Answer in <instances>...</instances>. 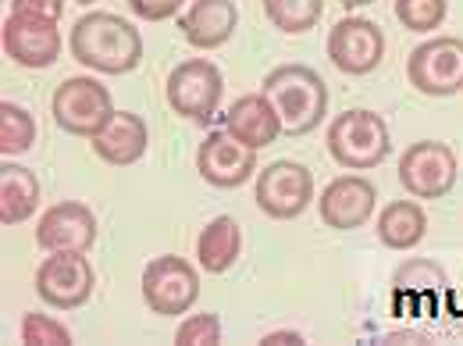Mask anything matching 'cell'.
<instances>
[{"label":"cell","instance_id":"6da1fadb","mask_svg":"<svg viewBox=\"0 0 463 346\" xmlns=\"http://www.w3.org/2000/svg\"><path fill=\"white\" fill-rule=\"evenodd\" d=\"M68 51L90 72L125 75L143 61V36L132 22L111 11H90L71 25Z\"/></svg>","mask_w":463,"mask_h":346},{"label":"cell","instance_id":"7a4b0ae2","mask_svg":"<svg viewBox=\"0 0 463 346\" xmlns=\"http://www.w3.org/2000/svg\"><path fill=\"white\" fill-rule=\"evenodd\" d=\"M260 93L271 101L275 115L282 118L286 136L314 132L328 111V86L310 64H282L268 72Z\"/></svg>","mask_w":463,"mask_h":346},{"label":"cell","instance_id":"3957f363","mask_svg":"<svg viewBox=\"0 0 463 346\" xmlns=\"http://www.w3.org/2000/svg\"><path fill=\"white\" fill-rule=\"evenodd\" d=\"M328 154L349 172L378 168L392 154V136H389L385 118L367 108L343 111L328 125Z\"/></svg>","mask_w":463,"mask_h":346},{"label":"cell","instance_id":"277c9868","mask_svg":"<svg viewBox=\"0 0 463 346\" xmlns=\"http://www.w3.org/2000/svg\"><path fill=\"white\" fill-rule=\"evenodd\" d=\"M51 115L68 136L93 139L115 115V101H111L108 86H100L93 75H71L54 90Z\"/></svg>","mask_w":463,"mask_h":346},{"label":"cell","instance_id":"5b68a950","mask_svg":"<svg viewBox=\"0 0 463 346\" xmlns=\"http://www.w3.org/2000/svg\"><path fill=\"white\" fill-rule=\"evenodd\" d=\"M406 79L420 97H453L463 90V40L435 36L410 51Z\"/></svg>","mask_w":463,"mask_h":346},{"label":"cell","instance_id":"8992f818","mask_svg":"<svg viewBox=\"0 0 463 346\" xmlns=\"http://www.w3.org/2000/svg\"><path fill=\"white\" fill-rule=\"evenodd\" d=\"M225 93V79L218 72V64L207 58H189L168 75V104L175 115L189 118L196 125H207L218 115Z\"/></svg>","mask_w":463,"mask_h":346},{"label":"cell","instance_id":"52a82bcc","mask_svg":"<svg viewBox=\"0 0 463 346\" xmlns=\"http://www.w3.org/2000/svg\"><path fill=\"white\" fill-rule=\"evenodd\" d=\"M143 300L154 314L175 318L200 300V275L185 257L161 254L143 268Z\"/></svg>","mask_w":463,"mask_h":346},{"label":"cell","instance_id":"ba28073f","mask_svg":"<svg viewBox=\"0 0 463 346\" xmlns=\"http://www.w3.org/2000/svg\"><path fill=\"white\" fill-rule=\"evenodd\" d=\"M253 197L268 218L289 222L314 204V175L299 161H271V165H264V172H257Z\"/></svg>","mask_w":463,"mask_h":346},{"label":"cell","instance_id":"9c48e42d","mask_svg":"<svg viewBox=\"0 0 463 346\" xmlns=\"http://www.w3.org/2000/svg\"><path fill=\"white\" fill-rule=\"evenodd\" d=\"M400 182L413 200H439L457 186V154L439 139L410 143L400 158Z\"/></svg>","mask_w":463,"mask_h":346},{"label":"cell","instance_id":"30bf717a","mask_svg":"<svg viewBox=\"0 0 463 346\" xmlns=\"http://www.w3.org/2000/svg\"><path fill=\"white\" fill-rule=\"evenodd\" d=\"M97 286V275H93V264L86 254H75V250H61L51 254L40 268H36V296L54 307V311H75L82 307Z\"/></svg>","mask_w":463,"mask_h":346},{"label":"cell","instance_id":"8fae6325","mask_svg":"<svg viewBox=\"0 0 463 346\" xmlns=\"http://www.w3.org/2000/svg\"><path fill=\"white\" fill-rule=\"evenodd\" d=\"M328 58L343 75H371L385 58V33L371 18H343L328 33Z\"/></svg>","mask_w":463,"mask_h":346},{"label":"cell","instance_id":"7c38bea8","mask_svg":"<svg viewBox=\"0 0 463 346\" xmlns=\"http://www.w3.org/2000/svg\"><path fill=\"white\" fill-rule=\"evenodd\" d=\"M196 172L218 189H235L257 175V150L235 139L229 129H214L196 150Z\"/></svg>","mask_w":463,"mask_h":346},{"label":"cell","instance_id":"4fadbf2b","mask_svg":"<svg viewBox=\"0 0 463 346\" xmlns=\"http://www.w3.org/2000/svg\"><path fill=\"white\" fill-rule=\"evenodd\" d=\"M4 54L22 64V68H51L61 58V36L58 22L33 18V14H7L0 29Z\"/></svg>","mask_w":463,"mask_h":346},{"label":"cell","instance_id":"5bb4252c","mask_svg":"<svg viewBox=\"0 0 463 346\" xmlns=\"http://www.w3.org/2000/svg\"><path fill=\"white\" fill-rule=\"evenodd\" d=\"M374 204H378V189L364 175H339L321 189L317 211L328 229L349 232L367 226V218L374 215Z\"/></svg>","mask_w":463,"mask_h":346},{"label":"cell","instance_id":"9a60e30c","mask_svg":"<svg viewBox=\"0 0 463 346\" xmlns=\"http://www.w3.org/2000/svg\"><path fill=\"white\" fill-rule=\"evenodd\" d=\"M36 243L47 254H61V250H75L86 254L97 243V218L86 204L79 200H61L54 207H47L36 222Z\"/></svg>","mask_w":463,"mask_h":346},{"label":"cell","instance_id":"2e32d148","mask_svg":"<svg viewBox=\"0 0 463 346\" xmlns=\"http://www.w3.org/2000/svg\"><path fill=\"white\" fill-rule=\"evenodd\" d=\"M239 25V7L235 0H193L189 11L178 18L182 36L196 51H218L232 40Z\"/></svg>","mask_w":463,"mask_h":346},{"label":"cell","instance_id":"e0dca14e","mask_svg":"<svg viewBox=\"0 0 463 346\" xmlns=\"http://www.w3.org/2000/svg\"><path fill=\"white\" fill-rule=\"evenodd\" d=\"M150 147V129L146 121L132 111H115L111 121L93 136V154L115 168L136 165Z\"/></svg>","mask_w":463,"mask_h":346},{"label":"cell","instance_id":"ac0fdd59","mask_svg":"<svg viewBox=\"0 0 463 346\" xmlns=\"http://www.w3.org/2000/svg\"><path fill=\"white\" fill-rule=\"evenodd\" d=\"M225 129L246 147L260 150L282 136V118L275 115V108L264 93H246L225 111Z\"/></svg>","mask_w":463,"mask_h":346},{"label":"cell","instance_id":"d6986e66","mask_svg":"<svg viewBox=\"0 0 463 346\" xmlns=\"http://www.w3.org/2000/svg\"><path fill=\"white\" fill-rule=\"evenodd\" d=\"M40 204V178L22 168V165H7L0 168V226H22L36 215Z\"/></svg>","mask_w":463,"mask_h":346},{"label":"cell","instance_id":"ffe728a7","mask_svg":"<svg viewBox=\"0 0 463 346\" xmlns=\"http://www.w3.org/2000/svg\"><path fill=\"white\" fill-rule=\"evenodd\" d=\"M239 250H242V232L229 215H218L196 235V261L207 275H225L239 261Z\"/></svg>","mask_w":463,"mask_h":346},{"label":"cell","instance_id":"44dd1931","mask_svg":"<svg viewBox=\"0 0 463 346\" xmlns=\"http://www.w3.org/2000/svg\"><path fill=\"white\" fill-rule=\"evenodd\" d=\"M428 232V215L413 200H392L378 215V239L389 250H413Z\"/></svg>","mask_w":463,"mask_h":346},{"label":"cell","instance_id":"7402d4cb","mask_svg":"<svg viewBox=\"0 0 463 346\" xmlns=\"http://www.w3.org/2000/svg\"><path fill=\"white\" fill-rule=\"evenodd\" d=\"M264 14L275 29L299 36V33H310L321 22L325 0H264Z\"/></svg>","mask_w":463,"mask_h":346},{"label":"cell","instance_id":"603a6c76","mask_svg":"<svg viewBox=\"0 0 463 346\" xmlns=\"http://www.w3.org/2000/svg\"><path fill=\"white\" fill-rule=\"evenodd\" d=\"M33 143H36V118L22 104L4 101L0 104V154L14 158V154H25Z\"/></svg>","mask_w":463,"mask_h":346},{"label":"cell","instance_id":"cb8c5ba5","mask_svg":"<svg viewBox=\"0 0 463 346\" xmlns=\"http://www.w3.org/2000/svg\"><path fill=\"white\" fill-rule=\"evenodd\" d=\"M396 18L410 33H435L446 22V0H396Z\"/></svg>","mask_w":463,"mask_h":346},{"label":"cell","instance_id":"d4e9b609","mask_svg":"<svg viewBox=\"0 0 463 346\" xmlns=\"http://www.w3.org/2000/svg\"><path fill=\"white\" fill-rule=\"evenodd\" d=\"M22 343H29V346H68L71 343V332L61 325L58 318L29 311V314L22 318Z\"/></svg>","mask_w":463,"mask_h":346},{"label":"cell","instance_id":"484cf974","mask_svg":"<svg viewBox=\"0 0 463 346\" xmlns=\"http://www.w3.org/2000/svg\"><path fill=\"white\" fill-rule=\"evenodd\" d=\"M175 343H178V346H214V343H222V322H218V314H189V318L178 325Z\"/></svg>","mask_w":463,"mask_h":346},{"label":"cell","instance_id":"4316f807","mask_svg":"<svg viewBox=\"0 0 463 346\" xmlns=\"http://www.w3.org/2000/svg\"><path fill=\"white\" fill-rule=\"evenodd\" d=\"M178 4L182 0H128L132 14L143 22H168L172 14H178Z\"/></svg>","mask_w":463,"mask_h":346},{"label":"cell","instance_id":"83f0119b","mask_svg":"<svg viewBox=\"0 0 463 346\" xmlns=\"http://www.w3.org/2000/svg\"><path fill=\"white\" fill-rule=\"evenodd\" d=\"M11 14H33V18L58 22L64 14V0H11Z\"/></svg>","mask_w":463,"mask_h":346},{"label":"cell","instance_id":"f1b7e54d","mask_svg":"<svg viewBox=\"0 0 463 346\" xmlns=\"http://www.w3.org/2000/svg\"><path fill=\"white\" fill-rule=\"evenodd\" d=\"M260 343H271V346L275 343H303V336H299V332H268Z\"/></svg>","mask_w":463,"mask_h":346},{"label":"cell","instance_id":"f546056e","mask_svg":"<svg viewBox=\"0 0 463 346\" xmlns=\"http://www.w3.org/2000/svg\"><path fill=\"white\" fill-rule=\"evenodd\" d=\"M343 7H364V4H374V0H339Z\"/></svg>","mask_w":463,"mask_h":346},{"label":"cell","instance_id":"4dcf8cb0","mask_svg":"<svg viewBox=\"0 0 463 346\" xmlns=\"http://www.w3.org/2000/svg\"><path fill=\"white\" fill-rule=\"evenodd\" d=\"M75 4H93V0H75Z\"/></svg>","mask_w":463,"mask_h":346}]
</instances>
